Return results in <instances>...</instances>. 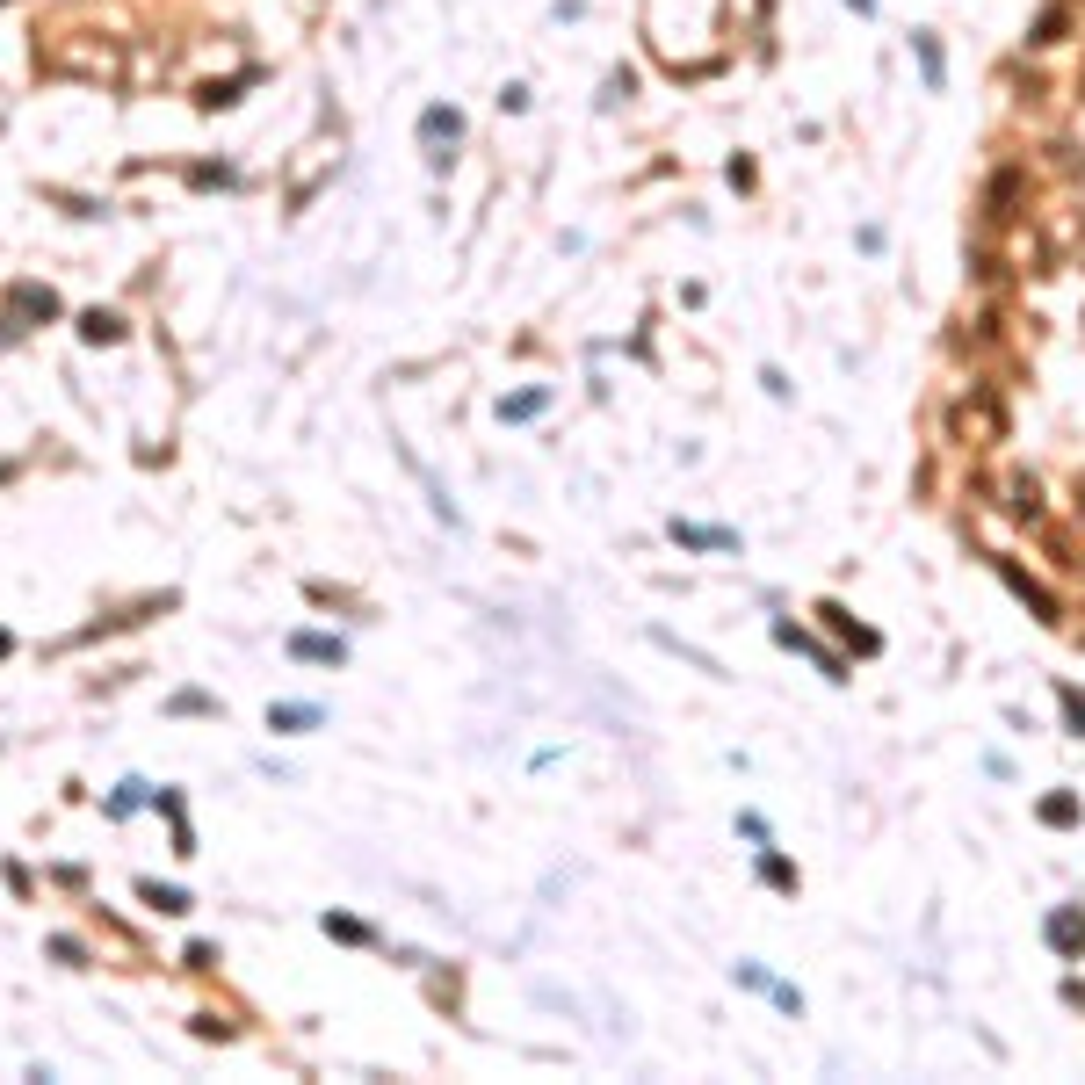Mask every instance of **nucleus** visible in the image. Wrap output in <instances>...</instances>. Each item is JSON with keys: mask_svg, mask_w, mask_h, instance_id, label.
I'll list each match as a JSON object with an SVG mask.
<instances>
[{"mask_svg": "<svg viewBox=\"0 0 1085 1085\" xmlns=\"http://www.w3.org/2000/svg\"><path fill=\"white\" fill-rule=\"evenodd\" d=\"M948 427H955V442H963V449H991V442H1006V406H999V391H991V384H970L963 398H955Z\"/></svg>", "mask_w": 1085, "mask_h": 1085, "instance_id": "nucleus-1", "label": "nucleus"}, {"mask_svg": "<svg viewBox=\"0 0 1085 1085\" xmlns=\"http://www.w3.org/2000/svg\"><path fill=\"white\" fill-rule=\"evenodd\" d=\"M1020 189H1028V167H999L991 174V189H984V225H1013V203H1020Z\"/></svg>", "mask_w": 1085, "mask_h": 1085, "instance_id": "nucleus-2", "label": "nucleus"}, {"mask_svg": "<svg viewBox=\"0 0 1085 1085\" xmlns=\"http://www.w3.org/2000/svg\"><path fill=\"white\" fill-rule=\"evenodd\" d=\"M44 66H51V73H87V80H109V73H116V51H109V44H102V51H51Z\"/></svg>", "mask_w": 1085, "mask_h": 1085, "instance_id": "nucleus-3", "label": "nucleus"}, {"mask_svg": "<svg viewBox=\"0 0 1085 1085\" xmlns=\"http://www.w3.org/2000/svg\"><path fill=\"white\" fill-rule=\"evenodd\" d=\"M456 131H463V123H456V109H427V116H420V138H427V145H442V138L456 145Z\"/></svg>", "mask_w": 1085, "mask_h": 1085, "instance_id": "nucleus-4", "label": "nucleus"}, {"mask_svg": "<svg viewBox=\"0 0 1085 1085\" xmlns=\"http://www.w3.org/2000/svg\"><path fill=\"white\" fill-rule=\"evenodd\" d=\"M268 724L275 731H304V724H319V709L312 702H283V709H268Z\"/></svg>", "mask_w": 1085, "mask_h": 1085, "instance_id": "nucleus-5", "label": "nucleus"}, {"mask_svg": "<svg viewBox=\"0 0 1085 1085\" xmlns=\"http://www.w3.org/2000/svg\"><path fill=\"white\" fill-rule=\"evenodd\" d=\"M1049 941H1057V948H1085V919L1078 912H1057V919H1049Z\"/></svg>", "mask_w": 1085, "mask_h": 1085, "instance_id": "nucleus-6", "label": "nucleus"}, {"mask_svg": "<svg viewBox=\"0 0 1085 1085\" xmlns=\"http://www.w3.org/2000/svg\"><path fill=\"white\" fill-rule=\"evenodd\" d=\"M290 651H297V659H326V666H340V644H333V637H290Z\"/></svg>", "mask_w": 1085, "mask_h": 1085, "instance_id": "nucleus-7", "label": "nucleus"}, {"mask_svg": "<svg viewBox=\"0 0 1085 1085\" xmlns=\"http://www.w3.org/2000/svg\"><path fill=\"white\" fill-rule=\"evenodd\" d=\"M138 897H145V905H160V912H189V897H181V890H160V883H138Z\"/></svg>", "mask_w": 1085, "mask_h": 1085, "instance_id": "nucleus-8", "label": "nucleus"}, {"mask_svg": "<svg viewBox=\"0 0 1085 1085\" xmlns=\"http://www.w3.org/2000/svg\"><path fill=\"white\" fill-rule=\"evenodd\" d=\"M80 333H87V340H116V333H123V326H116V319H109V312H87V319H80Z\"/></svg>", "mask_w": 1085, "mask_h": 1085, "instance_id": "nucleus-9", "label": "nucleus"}, {"mask_svg": "<svg viewBox=\"0 0 1085 1085\" xmlns=\"http://www.w3.org/2000/svg\"><path fill=\"white\" fill-rule=\"evenodd\" d=\"M1078 95H1085V58H1078Z\"/></svg>", "mask_w": 1085, "mask_h": 1085, "instance_id": "nucleus-10", "label": "nucleus"}, {"mask_svg": "<svg viewBox=\"0 0 1085 1085\" xmlns=\"http://www.w3.org/2000/svg\"><path fill=\"white\" fill-rule=\"evenodd\" d=\"M0 659H8V630H0Z\"/></svg>", "mask_w": 1085, "mask_h": 1085, "instance_id": "nucleus-11", "label": "nucleus"}]
</instances>
